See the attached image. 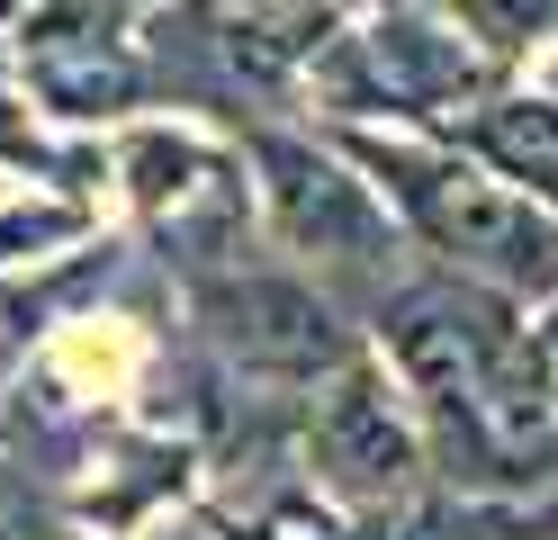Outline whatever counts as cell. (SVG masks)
Here are the masks:
<instances>
[{
    "instance_id": "obj_15",
    "label": "cell",
    "mask_w": 558,
    "mask_h": 540,
    "mask_svg": "<svg viewBox=\"0 0 558 540\" xmlns=\"http://www.w3.org/2000/svg\"><path fill=\"white\" fill-rule=\"evenodd\" d=\"M513 82H532V91H541V99L558 108V46H541L532 63H522V72H513Z\"/></svg>"
},
{
    "instance_id": "obj_7",
    "label": "cell",
    "mask_w": 558,
    "mask_h": 540,
    "mask_svg": "<svg viewBox=\"0 0 558 540\" xmlns=\"http://www.w3.org/2000/svg\"><path fill=\"white\" fill-rule=\"evenodd\" d=\"M298 468H306V495L342 504V514H369L388 495H414L433 478V451H424V423H414L397 370L378 360L369 343L325 370L306 387V415H298Z\"/></svg>"
},
{
    "instance_id": "obj_4",
    "label": "cell",
    "mask_w": 558,
    "mask_h": 540,
    "mask_svg": "<svg viewBox=\"0 0 558 540\" xmlns=\"http://www.w3.org/2000/svg\"><path fill=\"white\" fill-rule=\"evenodd\" d=\"M109 180L126 190L135 226L162 243V262L181 252L190 271L234 262L253 216V171H243V135L190 108H145V118L109 127Z\"/></svg>"
},
{
    "instance_id": "obj_2",
    "label": "cell",
    "mask_w": 558,
    "mask_h": 540,
    "mask_svg": "<svg viewBox=\"0 0 558 540\" xmlns=\"http://www.w3.org/2000/svg\"><path fill=\"white\" fill-rule=\"evenodd\" d=\"M505 72L486 63L441 0H388V10H342V27L316 46L298 82L306 127H424L450 135Z\"/></svg>"
},
{
    "instance_id": "obj_1",
    "label": "cell",
    "mask_w": 558,
    "mask_h": 540,
    "mask_svg": "<svg viewBox=\"0 0 558 540\" xmlns=\"http://www.w3.org/2000/svg\"><path fill=\"white\" fill-rule=\"evenodd\" d=\"M325 135L397 207L414 262H433L450 279H477L513 307H541L558 288V207L549 199L496 180L450 135H424V127H325Z\"/></svg>"
},
{
    "instance_id": "obj_11",
    "label": "cell",
    "mask_w": 558,
    "mask_h": 540,
    "mask_svg": "<svg viewBox=\"0 0 558 540\" xmlns=\"http://www.w3.org/2000/svg\"><path fill=\"white\" fill-rule=\"evenodd\" d=\"M90 243V207L63 190H0V271L54 262V252Z\"/></svg>"
},
{
    "instance_id": "obj_17",
    "label": "cell",
    "mask_w": 558,
    "mask_h": 540,
    "mask_svg": "<svg viewBox=\"0 0 558 540\" xmlns=\"http://www.w3.org/2000/svg\"><path fill=\"white\" fill-rule=\"evenodd\" d=\"M162 540H226V531H217V523H171Z\"/></svg>"
},
{
    "instance_id": "obj_5",
    "label": "cell",
    "mask_w": 558,
    "mask_h": 540,
    "mask_svg": "<svg viewBox=\"0 0 558 540\" xmlns=\"http://www.w3.org/2000/svg\"><path fill=\"white\" fill-rule=\"evenodd\" d=\"M190 324H198V343L226 379L298 387V396L361 351V324L342 307V288H325L298 262H207V271H190Z\"/></svg>"
},
{
    "instance_id": "obj_13",
    "label": "cell",
    "mask_w": 558,
    "mask_h": 540,
    "mask_svg": "<svg viewBox=\"0 0 558 540\" xmlns=\"http://www.w3.org/2000/svg\"><path fill=\"white\" fill-rule=\"evenodd\" d=\"M0 540H63L54 514H46V495L19 478V468H0Z\"/></svg>"
},
{
    "instance_id": "obj_3",
    "label": "cell",
    "mask_w": 558,
    "mask_h": 540,
    "mask_svg": "<svg viewBox=\"0 0 558 540\" xmlns=\"http://www.w3.org/2000/svg\"><path fill=\"white\" fill-rule=\"evenodd\" d=\"M243 171H253V216H262V235L289 252L298 271H316L325 288H342V279L388 288V279L414 262L397 207L369 190L361 163L342 154L325 127L253 118V127H243Z\"/></svg>"
},
{
    "instance_id": "obj_10",
    "label": "cell",
    "mask_w": 558,
    "mask_h": 540,
    "mask_svg": "<svg viewBox=\"0 0 558 540\" xmlns=\"http://www.w3.org/2000/svg\"><path fill=\"white\" fill-rule=\"evenodd\" d=\"M441 10L496 72H522L541 46H558V0H441Z\"/></svg>"
},
{
    "instance_id": "obj_6",
    "label": "cell",
    "mask_w": 558,
    "mask_h": 540,
    "mask_svg": "<svg viewBox=\"0 0 558 540\" xmlns=\"http://www.w3.org/2000/svg\"><path fill=\"white\" fill-rule=\"evenodd\" d=\"M0 72L54 127H82V135H109L154 108L135 0H27L19 19H0Z\"/></svg>"
},
{
    "instance_id": "obj_14",
    "label": "cell",
    "mask_w": 558,
    "mask_h": 540,
    "mask_svg": "<svg viewBox=\"0 0 558 540\" xmlns=\"http://www.w3.org/2000/svg\"><path fill=\"white\" fill-rule=\"evenodd\" d=\"M243 540H342V531H333V514L316 495H289V504H270L262 531H243Z\"/></svg>"
},
{
    "instance_id": "obj_16",
    "label": "cell",
    "mask_w": 558,
    "mask_h": 540,
    "mask_svg": "<svg viewBox=\"0 0 558 540\" xmlns=\"http://www.w3.org/2000/svg\"><path fill=\"white\" fill-rule=\"evenodd\" d=\"M532 334H541V343H549V360H558V288H549V298L532 307Z\"/></svg>"
},
{
    "instance_id": "obj_9",
    "label": "cell",
    "mask_w": 558,
    "mask_h": 540,
    "mask_svg": "<svg viewBox=\"0 0 558 540\" xmlns=\"http://www.w3.org/2000/svg\"><path fill=\"white\" fill-rule=\"evenodd\" d=\"M0 171H27V190H63V199L90 207V190L109 180V144L82 135V127H54L46 108L0 72Z\"/></svg>"
},
{
    "instance_id": "obj_12",
    "label": "cell",
    "mask_w": 558,
    "mask_h": 540,
    "mask_svg": "<svg viewBox=\"0 0 558 540\" xmlns=\"http://www.w3.org/2000/svg\"><path fill=\"white\" fill-rule=\"evenodd\" d=\"M342 540H486V514H477V495H441L424 478L414 495H388L369 514H352Z\"/></svg>"
},
{
    "instance_id": "obj_18",
    "label": "cell",
    "mask_w": 558,
    "mask_h": 540,
    "mask_svg": "<svg viewBox=\"0 0 558 540\" xmlns=\"http://www.w3.org/2000/svg\"><path fill=\"white\" fill-rule=\"evenodd\" d=\"M226 10H253V0H226Z\"/></svg>"
},
{
    "instance_id": "obj_8",
    "label": "cell",
    "mask_w": 558,
    "mask_h": 540,
    "mask_svg": "<svg viewBox=\"0 0 558 540\" xmlns=\"http://www.w3.org/2000/svg\"><path fill=\"white\" fill-rule=\"evenodd\" d=\"M450 144H460L469 163H486L496 180H513V190H532V199L558 207V108L532 82H513V72H505V82L450 127Z\"/></svg>"
}]
</instances>
